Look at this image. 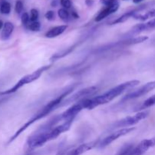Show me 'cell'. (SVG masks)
<instances>
[{
    "label": "cell",
    "mask_w": 155,
    "mask_h": 155,
    "mask_svg": "<svg viewBox=\"0 0 155 155\" xmlns=\"http://www.w3.org/2000/svg\"><path fill=\"white\" fill-rule=\"evenodd\" d=\"M15 29V26L12 22H5L3 26L2 30L1 33V38L3 40H7L11 35L12 34Z\"/></svg>",
    "instance_id": "cell-15"
},
{
    "label": "cell",
    "mask_w": 155,
    "mask_h": 155,
    "mask_svg": "<svg viewBox=\"0 0 155 155\" xmlns=\"http://www.w3.org/2000/svg\"><path fill=\"white\" fill-rule=\"evenodd\" d=\"M23 9H24V5L23 2L20 0L16 2V4H15V12L18 14H21L23 12Z\"/></svg>",
    "instance_id": "cell-26"
},
{
    "label": "cell",
    "mask_w": 155,
    "mask_h": 155,
    "mask_svg": "<svg viewBox=\"0 0 155 155\" xmlns=\"http://www.w3.org/2000/svg\"><path fill=\"white\" fill-rule=\"evenodd\" d=\"M58 15L59 18L64 21H67L69 19V12L67 11V9L65 8H61L59 9L58 12Z\"/></svg>",
    "instance_id": "cell-22"
},
{
    "label": "cell",
    "mask_w": 155,
    "mask_h": 155,
    "mask_svg": "<svg viewBox=\"0 0 155 155\" xmlns=\"http://www.w3.org/2000/svg\"><path fill=\"white\" fill-rule=\"evenodd\" d=\"M3 26H4V23L2 22V21H1V20H0V30L3 28Z\"/></svg>",
    "instance_id": "cell-34"
},
{
    "label": "cell",
    "mask_w": 155,
    "mask_h": 155,
    "mask_svg": "<svg viewBox=\"0 0 155 155\" xmlns=\"http://www.w3.org/2000/svg\"><path fill=\"white\" fill-rule=\"evenodd\" d=\"M133 18L136 20H139V21H146V20L149 19V18H155V9H152V10L148 11V12H147L146 13L143 14V15L136 13Z\"/></svg>",
    "instance_id": "cell-18"
},
{
    "label": "cell",
    "mask_w": 155,
    "mask_h": 155,
    "mask_svg": "<svg viewBox=\"0 0 155 155\" xmlns=\"http://www.w3.org/2000/svg\"><path fill=\"white\" fill-rule=\"evenodd\" d=\"M60 3L64 8L65 9L71 8V0H60Z\"/></svg>",
    "instance_id": "cell-28"
},
{
    "label": "cell",
    "mask_w": 155,
    "mask_h": 155,
    "mask_svg": "<svg viewBox=\"0 0 155 155\" xmlns=\"http://www.w3.org/2000/svg\"><path fill=\"white\" fill-rule=\"evenodd\" d=\"M41 24L39 21H34V22H30L27 28L31 31H39L40 30Z\"/></svg>",
    "instance_id": "cell-23"
},
{
    "label": "cell",
    "mask_w": 155,
    "mask_h": 155,
    "mask_svg": "<svg viewBox=\"0 0 155 155\" xmlns=\"http://www.w3.org/2000/svg\"><path fill=\"white\" fill-rule=\"evenodd\" d=\"M8 100V98L6 97V98H0V104H2L3 102H5V101H6Z\"/></svg>",
    "instance_id": "cell-32"
},
{
    "label": "cell",
    "mask_w": 155,
    "mask_h": 155,
    "mask_svg": "<svg viewBox=\"0 0 155 155\" xmlns=\"http://www.w3.org/2000/svg\"><path fill=\"white\" fill-rule=\"evenodd\" d=\"M45 18L48 21H52L54 18V12L53 11H48L45 15Z\"/></svg>",
    "instance_id": "cell-29"
},
{
    "label": "cell",
    "mask_w": 155,
    "mask_h": 155,
    "mask_svg": "<svg viewBox=\"0 0 155 155\" xmlns=\"http://www.w3.org/2000/svg\"><path fill=\"white\" fill-rule=\"evenodd\" d=\"M67 28H68V26L67 25L56 26V27H54L51 29H50V30L45 33V37L50 38V39L57 37V36L61 35L62 33L67 30Z\"/></svg>",
    "instance_id": "cell-14"
},
{
    "label": "cell",
    "mask_w": 155,
    "mask_h": 155,
    "mask_svg": "<svg viewBox=\"0 0 155 155\" xmlns=\"http://www.w3.org/2000/svg\"><path fill=\"white\" fill-rule=\"evenodd\" d=\"M134 147V145H132V144H127L120 149L117 155H132V152H133Z\"/></svg>",
    "instance_id": "cell-19"
},
{
    "label": "cell",
    "mask_w": 155,
    "mask_h": 155,
    "mask_svg": "<svg viewBox=\"0 0 155 155\" xmlns=\"http://www.w3.org/2000/svg\"><path fill=\"white\" fill-rule=\"evenodd\" d=\"M97 92V87L96 86H90V87L85 88V89H81V90L78 91L77 92L74 93L69 98H67L64 103H62L61 106L66 105V104H71L73 102H77L79 101H81L83 99H86L89 97L93 95L95 92Z\"/></svg>",
    "instance_id": "cell-8"
},
{
    "label": "cell",
    "mask_w": 155,
    "mask_h": 155,
    "mask_svg": "<svg viewBox=\"0 0 155 155\" xmlns=\"http://www.w3.org/2000/svg\"><path fill=\"white\" fill-rule=\"evenodd\" d=\"M139 83H140L139 80H130V81L125 82V83L119 84L118 86H114L107 92L103 93L102 95L92 97V98H86V99L83 100L85 109L92 110V109H94L95 107H98L100 105L107 104L112 100L114 99L115 98L122 95L124 92L127 91L128 89L137 86L138 85H139Z\"/></svg>",
    "instance_id": "cell-1"
},
{
    "label": "cell",
    "mask_w": 155,
    "mask_h": 155,
    "mask_svg": "<svg viewBox=\"0 0 155 155\" xmlns=\"http://www.w3.org/2000/svg\"><path fill=\"white\" fill-rule=\"evenodd\" d=\"M80 42H81V41H79V42H77V43L74 44L72 46L69 47V48H68L67 49L64 50V51H61V52H59V53H56V54H53V55L51 56V58H50V60H51V61H56V60H58V59L62 58L65 57V56L68 55V54H69L71 52H72V51H74V49H75L76 47L78 46L79 44L80 43Z\"/></svg>",
    "instance_id": "cell-16"
},
{
    "label": "cell",
    "mask_w": 155,
    "mask_h": 155,
    "mask_svg": "<svg viewBox=\"0 0 155 155\" xmlns=\"http://www.w3.org/2000/svg\"><path fill=\"white\" fill-rule=\"evenodd\" d=\"M100 140L92 141V142H88V143L82 144L76 148H71L69 150H64V151H60L58 153L57 155H82L87 151H90L95 147L98 146L99 144Z\"/></svg>",
    "instance_id": "cell-7"
},
{
    "label": "cell",
    "mask_w": 155,
    "mask_h": 155,
    "mask_svg": "<svg viewBox=\"0 0 155 155\" xmlns=\"http://www.w3.org/2000/svg\"><path fill=\"white\" fill-rule=\"evenodd\" d=\"M135 130H136V127H128V128H123V129H120V130H116V131L113 132V133H110V134L108 135L107 136L104 137L103 139L100 140L98 147L100 148H105V147H107V145H110L112 142L117 140L119 138L122 137V136H126V135L129 134V133H132V132L134 131Z\"/></svg>",
    "instance_id": "cell-6"
},
{
    "label": "cell",
    "mask_w": 155,
    "mask_h": 155,
    "mask_svg": "<svg viewBox=\"0 0 155 155\" xmlns=\"http://www.w3.org/2000/svg\"><path fill=\"white\" fill-rule=\"evenodd\" d=\"M148 111H140L138 112L133 116H129L127 117H124L123 119L119 120L114 123L113 125L111 126V129H123V128H128V127H132L133 126L139 124L142 120L145 119L148 116Z\"/></svg>",
    "instance_id": "cell-5"
},
{
    "label": "cell",
    "mask_w": 155,
    "mask_h": 155,
    "mask_svg": "<svg viewBox=\"0 0 155 155\" xmlns=\"http://www.w3.org/2000/svg\"><path fill=\"white\" fill-rule=\"evenodd\" d=\"M50 68H51V65H44V66H42L41 68H39V69L36 70V71H33L31 74L24 76L22 78H21V80H20L16 84H15V86H12V88L0 92V95H8L12 93H15L17 91L19 90L21 88H22L23 86H25V85L33 83V82L38 80V79L41 77V75H42L45 71H46L47 70L49 69Z\"/></svg>",
    "instance_id": "cell-4"
},
{
    "label": "cell",
    "mask_w": 155,
    "mask_h": 155,
    "mask_svg": "<svg viewBox=\"0 0 155 155\" xmlns=\"http://www.w3.org/2000/svg\"><path fill=\"white\" fill-rule=\"evenodd\" d=\"M154 89H155V80L148 82V83H145V85L139 87V89L128 93L125 96H124V98H122V101H129V100L140 98V97L147 95V94L149 93L150 92H151Z\"/></svg>",
    "instance_id": "cell-9"
},
{
    "label": "cell",
    "mask_w": 155,
    "mask_h": 155,
    "mask_svg": "<svg viewBox=\"0 0 155 155\" xmlns=\"http://www.w3.org/2000/svg\"><path fill=\"white\" fill-rule=\"evenodd\" d=\"M74 120L64 121L62 124L53 127L51 130H39L35 132L27 139V146L30 149H35L42 147L48 142L56 139L59 136L68 131L72 125Z\"/></svg>",
    "instance_id": "cell-2"
},
{
    "label": "cell",
    "mask_w": 155,
    "mask_h": 155,
    "mask_svg": "<svg viewBox=\"0 0 155 155\" xmlns=\"http://www.w3.org/2000/svg\"><path fill=\"white\" fill-rule=\"evenodd\" d=\"M133 1L135 4H139V3H140L141 2H142L143 0H133Z\"/></svg>",
    "instance_id": "cell-33"
},
{
    "label": "cell",
    "mask_w": 155,
    "mask_h": 155,
    "mask_svg": "<svg viewBox=\"0 0 155 155\" xmlns=\"http://www.w3.org/2000/svg\"><path fill=\"white\" fill-rule=\"evenodd\" d=\"M71 15H72V16L74 17V18H79V15H78V14L77 13V12H72V13H71Z\"/></svg>",
    "instance_id": "cell-31"
},
{
    "label": "cell",
    "mask_w": 155,
    "mask_h": 155,
    "mask_svg": "<svg viewBox=\"0 0 155 155\" xmlns=\"http://www.w3.org/2000/svg\"><path fill=\"white\" fill-rule=\"evenodd\" d=\"M155 105V95H152L150 98H148V99L145 100L144 101V103L142 104V105L141 106L140 109H144V108H148V107H152V106Z\"/></svg>",
    "instance_id": "cell-21"
},
{
    "label": "cell",
    "mask_w": 155,
    "mask_h": 155,
    "mask_svg": "<svg viewBox=\"0 0 155 155\" xmlns=\"http://www.w3.org/2000/svg\"><path fill=\"white\" fill-rule=\"evenodd\" d=\"M155 29V18L151 20L146 23H142V24H138L135 25L133 28L131 29L129 34L131 36L133 35H137L139 33L145 31H148V30H152Z\"/></svg>",
    "instance_id": "cell-12"
},
{
    "label": "cell",
    "mask_w": 155,
    "mask_h": 155,
    "mask_svg": "<svg viewBox=\"0 0 155 155\" xmlns=\"http://www.w3.org/2000/svg\"><path fill=\"white\" fill-rule=\"evenodd\" d=\"M93 3H94L93 0H86V5H88V6H89V7L92 6V5H93Z\"/></svg>",
    "instance_id": "cell-30"
},
{
    "label": "cell",
    "mask_w": 155,
    "mask_h": 155,
    "mask_svg": "<svg viewBox=\"0 0 155 155\" xmlns=\"http://www.w3.org/2000/svg\"><path fill=\"white\" fill-rule=\"evenodd\" d=\"M100 2L107 7V6H110L116 4L118 2V1L117 0H100Z\"/></svg>",
    "instance_id": "cell-27"
},
{
    "label": "cell",
    "mask_w": 155,
    "mask_h": 155,
    "mask_svg": "<svg viewBox=\"0 0 155 155\" xmlns=\"http://www.w3.org/2000/svg\"><path fill=\"white\" fill-rule=\"evenodd\" d=\"M139 9H136V10H133V11H130V12H127V13L124 14V15H121L120 17H119L118 18L115 19L114 21H113L112 22L110 23V25H114V24H122V23L125 22L127 21V20L130 19V18H133L137 12H139Z\"/></svg>",
    "instance_id": "cell-17"
},
{
    "label": "cell",
    "mask_w": 155,
    "mask_h": 155,
    "mask_svg": "<svg viewBox=\"0 0 155 155\" xmlns=\"http://www.w3.org/2000/svg\"><path fill=\"white\" fill-rule=\"evenodd\" d=\"M21 22H22L23 25L25 26L26 27H27V26H28V24H30V18L27 12H24V13H23L22 15H21Z\"/></svg>",
    "instance_id": "cell-25"
},
{
    "label": "cell",
    "mask_w": 155,
    "mask_h": 155,
    "mask_svg": "<svg viewBox=\"0 0 155 155\" xmlns=\"http://www.w3.org/2000/svg\"><path fill=\"white\" fill-rule=\"evenodd\" d=\"M12 5L8 2H3L0 5V12L3 15H8L11 12Z\"/></svg>",
    "instance_id": "cell-20"
},
{
    "label": "cell",
    "mask_w": 155,
    "mask_h": 155,
    "mask_svg": "<svg viewBox=\"0 0 155 155\" xmlns=\"http://www.w3.org/2000/svg\"><path fill=\"white\" fill-rule=\"evenodd\" d=\"M74 88V86H71L70 88L67 89L63 93L59 95L58 96L54 98V99H52L51 101H50L48 104H46L43 107H42L39 111L36 112V113L35 114L33 115V116L32 117L30 118L27 122H26L22 127H20L19 130H17L16 133H15V134L10 138V139H9L8 142L7 143L8 145H9V144L12 143V142H14V141H15V139H16L21 134V133H24L27 129H28L29 127H30L31 125H33L34 123H36V121L39 120L43 119L44 117L48 116L50 113H51L53 110H55L58 107H59V106L61 105V104L63 102L64 98L72 92Z\"/></svg>",
    "instance_id": "cell-3"
},
{
    "label": "cell",
    "mask_w": 155,
    "mask_h": 155,
    "mask_svg": "<svg viewBox=\"0 0 155 155\" xmlns=\"http://www.w3.org/2000/svg\"><path fill=\"white\" fill-rule=\"evenodd\" d=\"M154 146H155V138L144 139L134 147L132 155H143Z\"/></svg>",
    "instance_id": "cell-11"
},
{
    "label": "cell",
    "mask_w": 155,
    "mask_h": 155,
    "mask_svg": "<svg viewBox=\"0 0 155 155\" xmlns=\"http://www.w3.org/2000/svg\"><path fill=\"white\" fill-rule=\"evenodd\" d=\"M85 109L84 102L83 99L81 101H79L76 102L75 104H73L72 106L67 109L64 112L61 114V117L62 121L70 120H74V118L77 117V115L80 113L81 110Z\"/></svg>",
    "instance_id": "cell-10"
},
{
    "label": "cell",
    "mask_w": 155,
    "mask_h": 155,
    "mask_svg": "<svg viewBox=\"0 0 155 155\" xmlns=\"http://www.w3.org/2000/svg\"><path fill=\"white\" fill-rule=\"evenodd\" d=\"M30 22H34V21H37L38 18H39V12L36 10V8H33L30 10Z\"/></svg>",
    "instance_id": "cell-24"
},
{
    "label": "cell",
    "mask_w": 155,
    "mask_h": 155,
    "mask_svg": "<svg viewBox=\"0 0 155 155\" xmlns=\"http://www.w3.org/2000/svg\"><path fill=\"white\" fill-rule=\"evenodd\" d=\"M118 8H119V2L116 3V4L113 5L107 6V7L104 8L103 10H101L98 13V15L95 18V21L96 22H99V21H102L103 19L107 18L110 15L116 12L118 10Z\"/></svg>",
    "instance_id": "cell-13"
}]
</instances>
